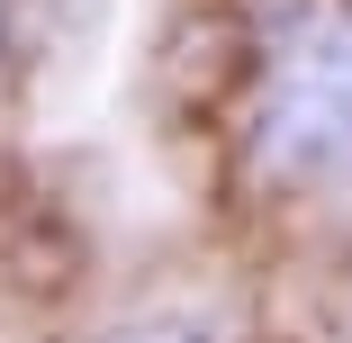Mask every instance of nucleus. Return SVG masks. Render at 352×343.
Instances as JSON below:
<instances>
[{
	"label": "nucleus",
	"mask_w": 352,
	"mask_h": 343,
	"mask_svg": "<svg viewBox=\"0 0 352 343\" xmlns=\"http://www.w3.org/2000/svg\"><path fill=\"white\" fill-rule=\"evenodd\" d=\"M244 163L271 190L352 181V0H262Z\"/></svg>",
	"instance_id": "f257e3e1"
},
{
	"label": "nucleus",
	"mask_w": 352,
	"mask_h": 343,
	"mask_svg": "<svg viewBox=\"0 0 352 343\" xmlns=\"http://www.w3.org/2000/svg\"><path fill=\"white\" fill-rule=\"evenodd\" d=\"M91 343H244V334L226 316H208V307H163V316H126V325H109Z\"/></svg>",
	"instance_id": "f03ea898"
},
{
	"label": "nucleus",
	"mask_w": 352,
	"mask_h": 343,
	"mask_svg": "<svg viewBox=\"0 0 352 343\" xmlns=\"http://www.w3.org/2000/svg\"><path fill=\"white\" fill-rule=\"evenodd\" d=\"M0 19H10V0H0Z\"/></svg>",
	"instance_id": "7ed1b4c3"
}]
</instances>
